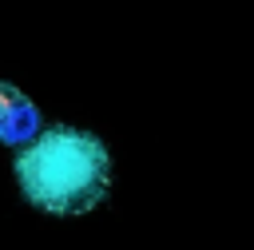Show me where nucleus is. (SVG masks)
<instances>
[{
    "label": "nucleus",
    "mask_w": 254,
    "mask_h": 250,
    "mask_svg": "<svg viewBox=\"0 0 254 250\" xmlns=\"http://www.w3.org/2000/svg\"><path fill=\"white\" fill-rule=\"evenodd\" d=\"M40 131V107L12 83L0 79V147H24Z\"/></svg>",
    "instance_id": "f03ea898"
},
{
    "label": "nucleus",
    "mask_w": 254,
    "mask_h": 250,
    "mask_svg": "<svg viewBox=\"0 0 254 250\" xmlns=\"http://www.w3.org/2000/svg\"><path fill=\"white\" fill-rule=\"evenodd\" d=\"M16 183L44 214H87L107 198L111 155L79 127H52L16 155Z\"/></svg>",
    "instance_id": "f257e3e1"
}]
</instances>
